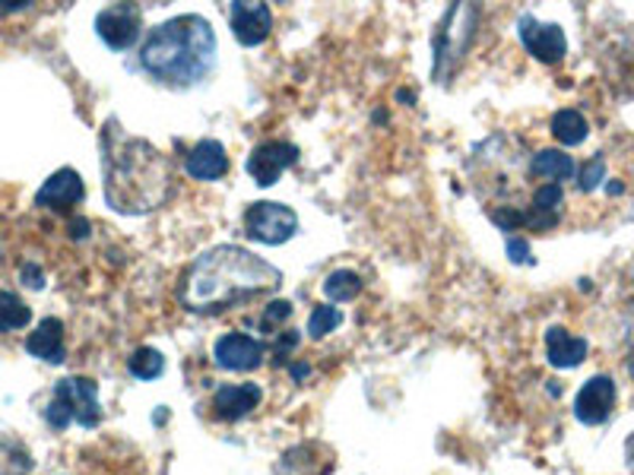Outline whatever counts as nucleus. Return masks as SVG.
Returning <instances> with one entry per match:
<instances>
[{
	"label": "nucleus",
	"instance_id": "6",
	"mask_svg": "<svg viewBox=\"0 0 634 475\" xmlns=\"http://www.w3.org/2000/svg\"><path fill=\"white\" fill-rule=\"evenodd\" d=\"M244 235L261 241V244H285L289 238L299 232V213L285 203L261 200L244 210Z\"/></svg>",
	"mask_w": 634,
	"mask_h": 475
},
{
	"label": "nucleus",
	"instance_id": "20",
	"mask_svg": "<svg viewBox=\"0 0 634 475\" xmlns=\"http://www.w3.org/2000/svg\"><path fill=\"white\" fill-rule=\"evenodd\" d=\"M359 292H362V276L355 270H333L324 280V295L333 304L352 302V299H359Z\"/></svg>",
	"mask_w": 634,
	"mask_h": 475
},
{
	"label": "nucleus",
	"instance_id": "30",
	"mask_svg": "<svg viewBox=\"0 0 634 475\" xmlns=\"http://www.w3.org/2000/svg\"><path fill=\"white\" fill-rule=\"evenodd\" d=\"M625 459H628V466L634 469V432H632V437L625 441Z\"/></svg>",
	"mask_w": 634,
	"mask_h": 475
},
{
	"label": "nucleus",
	"instance_id": "9",
	"mask_svg": "<svg viewBox=\"0 0 634 475\" xmlns=\"http://www.w3.org/2000/svg\"><path fill=\"white\" fill-rule=\"evenodd\" d=\"M299 162V146L285 143V140H263L261 146H254L248 155V174L261 184L273 188L280 181L285 169H292Z\"/></svg>",
	"mask_w": 634,
	"mask_h": 475
},
{
	"label": "nucleus",
	"instance_id": "21",
	"mask_svg": "<svg viewBox=\"0 0 634 475\" xmlns=\"http://www.w3.org/2000/svg\"><path fill=\"white\" fill-rule=\"evenodd\" d=\"M128 371H131L133 377H140V381H153V377H159L165 371V355L159 348L140 346L128 358Z\"/></svg>",
	"mask_w": 634,
	"mask_h": 475
},
{
	"label": "nucleus",
	"instance_id": "19",
	"mask_svg": "<svg viewBox=\"0 0 634 475\" xmlns=\"http://www.w3.org/2000/svg\"><path fill=\"white\" fill-rule=\"evenodd\" d=\"M591 133L587 118L577 109H562L552 114V137L562 143V146H581Z\"/></svg>",
	"mask_w": 634,
	"mask_h": 475
},
{
	"label": "nucleus",
	"instance_id": "5",
	"mask_svg": "<svg viewBox=\"0 0 634 475\" xmlns=\"http://www.w3.org/2000/svg\"><path fill=\"white\" fill-rule=\"evenodd\" d=\"M44 418L54 432H64L67 425H83L95 428L102 422V406H99V384L89 377H64L58 381L54 396L44 410Z\"/></svg>",
	"mask_w": 634,
	"mask_h": 475
},
{
	"label": "nucleus",
	"instance_id": "31",
	"mask_svg": "<svg viewBox=\"0 0 634 475\" xmlns=\"http://www.w3.org/2000/svg\"><path fill=\"white\" fill-rule=\"evenodd\" d=\"M292 374H295V381H302V377L308 374V365H295L292 367Z\"/></svg>",
	"mask_w": 634,
	"mask_h": 475
},
{
	"label": "nucleus",
	"instance_id": "24",
	"mask_svg": "<svg viewBox=\"0 0 634 475\" xmlns=\"http://www.w3.org/2000/svg\"><path fill=\"white\" fill-rule=\"evenodd\" d=\"M289 317H292V302H283V299H280V302H270L261 314V330L263 333H276Z\"/></svg>",
	"mask_w": 634,
	"mask_h": 475
},
{
	"label": "nucleus",
	"instance_id": "1",
	"mask_svg": "<svg viewBox=\"0 0 634 475\" xmlns=\"http://www.w3.org/2000/svg\"><path fill=\"white\" fill-rule=\"evenodd\" d=\"M102 178L105 200L121 216L155 213L175 191L165 152L143 137H131L114 118L102 128Z\"/></svg>",
	"mask_w": 634,
	"mask_h": 475
},
{
	"label": "nucleus",
	"instance_id": "23",
	"mask_svg": "<svg viewBox=\"0 0 634 475\" xmlns=\"http://www.w3.org/2000/svg\"><path fill=\"white\" fill-rule=\"evenodd\" d=\"M343 321V314H340V307H333V304H318L314 311H311V317H308V333H311V340H324L328 333H333L336 326Z\"/></svg>",
	"mask_w": 634,
	"mask_h": 475
},
{
	"label": "nucleus",
	"instance_id": "2",
	"mask_svg": "<svg viewBox=\"0 0 634 475\" xmlns=\"http://www.w3.org/2000/svg\"><path fill=\"white\" fill-rule=\"evenodd\" d=\"M283 273L239 244L203 251L181 276L178 302L194 314H222L235 304L276 292Z\"/></svg>",
	"mask_w": 634,
	"mask_h": 475
},
{
	"label": "nucleus",
	"instance_id": "13",
	"mask_svg": "<svg viewBox=\"0 0 634 475\" xmlns=\"http://www.w3.org/2000/svg\"><path fill=\"white\" fill-rule=\"evenodd\" d=\"M83 196H87L83 178L73 172V169H61V172H54L48 181H44L42 191L36 194V206L67 213V210H70V206H77Z\"/></svg>",
	"mask_w": 634,
	"mask_h": 475
},
{
	"label": "nucleus",
	"instance_id": "27",
	"mask_svg": "<svg viewBox=\"0 0 634 475\" xmlns=\"http://www.w3.org/2000/svg\"><path fill=\"white\" fill-rule=\"evenodd\" d=\"M299 343H302V336H299L295 330H285V336H280V340H276V346H273V355H276V362L283 365L285 355H289V352H295V346H299Z\"/></svg>",
	"mask_w": 634,
	"mask_h": 475
},
{
	"label": "nucleus",
	"instance_id": "8",
	"mask_svg": "<svg viewBox=\"0 0 634 475\" xmlns=\"http://www.w3.org/2000/svg\"><path fill=\"white\" fill-rule=\"evenodd\" d=\"M95 32L111 51H128L140 42L143 32V13L137 3H111L95 17Z\"/></svg>",
	"mask_w": 634,
	"mask_h": 475
},
{
	"label": "nucleus",
	"instance_id": "29",
	"mask_svg": "<svg viewBox=\"0 0 634 475\" xmlns=\"http://www.w3.org/2000/svg\"><path fill=\"white\" fill-rule=\"evenodd\" d=\"M70 238H73V241H83V238H89L87 219H73V222H70Z\"/></svg>",
	"mask_w": 634,
	"mask_h": 475
},
{
	"label": "nucleus",
	"instance_id": "10",
	"mask_svg": "<svg viewBox=\"0 0 634 475\" xmlns=\"http://www.w3.org/2000/svg\"><path fill=\"white\" fill-rule=\"evenodd\" d=\"M615 396H618V390H615V381L613 377H606V374H596L591 377L584 387L577 390V396H574V415H577V422L581 425H603L615 410Z\"/></svg>",
	"mask_w": 634,
	"mask_h": 475
},
{
	"label": "nucleus",
	"instance_id": "22",
	"mask_svg": "<svg viewBox=\"0 0 634 475\" xmlns=\"http://www.w3.org/2000/svg\"><path fill=\"white\" fill-rule=\"evenodd\" d=\"M32 321V311L13 295V292H3L0 289V333H13Z\"/></svg>",
	"mask_w": 634,
	"mask_h": 475
},
{
	"label": "nucleus",
	"instance_id": "11",
	"mask_svg": "<svg viewBox=\"0 0 634 475\" xmlns=\"http://www.w3.org/2000/svg\"><path fill=\"white\" fill-rule=\"evenodd\" d=\"M263 358H266L263 343L248 333H225L213 346V362L222 371H254L263 365Z\"/></svg>",
	"mask_w": 634,
	"mask_h": 475
},
{
	"label": "nucleus",
	"instance_id": "14",
	"mask_svg": "<svg viewBox=\"0 0 634 475\" xmlns=\"http://www.w3.org/2000/svg\"><path fill=\"white\" fill-rule=\"evenodd\" d=\"M261 384H222L213 393V412L222 422H239L261 406Z\"/></svg>",
	"mask_w": 634,
	"mask_h": 475
},
{
	"label": "nucleus",
	"instance_id": "7",
	"mask_svg": "<svg viewBox=\"0 0 634 475\" xmlns=\"http://www.w3.org/2000/svg\"><path fill=\"white\" fill-rule=\"evenodd\" d=\"M517 39L526 48V54L540 64H558L565 61L568 54V39H565V29L555 26V22L536 20L533 13H524L517 20Z\"/></svg>",
	"mask_w": 634,
	"mask_h": 475
},
{
	"label": "nucleus",
	"instance_id": "15",
	"mask_svg": "<svg viewBox=\"0 0 634 475\" xmlns=\"http://www.w3.org/2000/svg\"><path fill=\"white\" fill-rule=\"evenodd\" d=\"M184 172L194 181H219L229 174V152L219 140H200L184 159Z\"/></svg>",
	"mask_w": 634,
	"mask_h": 475
},
{
	"label": "nucleus",
	"instance_id": "25",
	"mask_svg": "<svg viewBox=\"0 0 634 475\" xmlns=\"http://www.w3.org/2000/svg\"><path fill=\"white\" fill-rule=\"evenodd\" d=\"M603 178H606V159H603V155H593L591 162L581 169V174H577V188H581L584 194H591V191L600 188Z\"/></svg>",
	"mask_w": 634,
	"mask_h": 475
},
{
	"label": "nucleus",
	"instance_id": "26",
	"mask_svg": "<svg viewBox=\"0 0 634 475\" xmlns=\"http://www.w3.org/2000/svg\"><path fill=\"white\" fill-rule=\"evenodd\" d=\"M507 254L514 263H533V251H530V241L521 235L507 238Z\"/></svg>",
	"mask_w": 634,
	"mask_h": 475
},
{
	"label": "nucleus",
	"instance_id": "18",
	"mask_svg": "<svg viewBox=\"0 0 634 475\" xmlns=\"http://www.w3.org/2000/svg\"><path fill=\"white\" fill-rule=\"evenodd\" d=\"M530 172H533V178H543L549 184H558V181H571L574 172H577V165H574V159H571L568 152L540 150L533 155V162H530Z\"/></svg>",
	"mask_w": 634,
	"mask_h": 475
},
{
	"label": "nucleus",
	"instance_id": "32",
	"mask_svg": "<svg viewBox=\"0 0 634 475\" xmlns=\"http://www.w3.org/2000/svg\"><path fill=\"white\" fill-rule=\"evenodd\" d=\"M632 377H634V348H632Z\"/></svg>",
	"mask_w": 634,
	"mask_h": 475
},
{
	"label": "nucleus",
	"instance_id": "12",
	"mask_svg": "<svg viewBox=\"0 0 634 475\" xmlns=\"http://www.w3.org/2000/svg\"><path fill=\"white\" fill-rule=\"evenodd\" d=\"M232 32L244 48H258L270 39L273 32V13L266 3H254V0H241V3H232Z\"/></svg>",
	"mask_w": 634,
	"mask_h": 475
},
{
	"label": "nucleus",
	"instance_id": "16",
	"mask_svg": "<svg viewBox=\"0 0 634 475\" xmlns=\"http://www.w3.org/2000/svg\"><path fill=\"white\" fill-rule=\"evenodd\" d=\"M587 352H591V343L581 340V336H574V333H568L565 326H552L546 333V358L552 367L568 371V367L584 365Z\"/></svg>",
	"mask_w": 634,
	"mask_h": 475
},
{
	"label": "nucleus",
	"instance_id": "3",
	"mask_svg": "<svg viewBox=\"0 0 634 475\" xmlns=\"http://www.w3.org/2000/svg\"><path fill=\"white\" fill-rule=\"evenodd\" d=\"M217 64V32L200 13H184L155 26L140 48V67L155 83L191 89L203 83Z\"/></svg>",
	"mask_w": 634,
	"mask_h": 475
},
{
	"label": "nucleus",
	"instance_id": "17",
	"mask_svg": "<svg viewBox=\"0 0 634 475\" xmlns=\"http://www.w3.org/2000/svg\"><path fill=\"white\" fill-rule=\"evenodd\" d=\"M26 348H29V355L42 358V362L61 365V362L67 358L64 324H61L58 317H44L42 324L29 333V340H26Z\"/></svg>",
	"mask_w": 634,
	"mask_h": 475
},
{
	"label": "nucleus",
	"instance_id": "4",
	"mask_svg": "<svg viewBox=\"0 0 634 475\" xmlns=\"http://www.w3.org/2000/svg\"><path fill=\"white\" fill-rule=\"evenodd\" d=\"M476 26H480V7L476 3H451L435 26V67H432V80L447 87L454 80V73L463 64L470 44L476 39Z\"/></svg>",
	"mask_w": 634,
	"mask_h": 475
},
{
	"label": "nucleus",
	"instance_id": "28",
	"mask_svg": "<svg viewBox=\"0 0 634 475\" xmlns=\"http://www.w3.org/2000/svg\"><path fill=\"white\" fill-rule=\"evenodd\" d=\"M22 282H26L29 289H42L44 285L42 270H39V266H32V263H29V266H22Z\"/></svg>",
	"mask_w": 634,
	"mask_h": 475
}]
</instances>
